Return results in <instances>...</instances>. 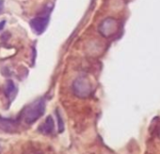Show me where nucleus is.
<instances>
[{
	"instance_id": "obj_1",
	"label": "nucleus",
	"mask_w": 160,
	"mask_h": 154,
	"mask_svg": "<svg viewBox=\"0 0 160 154\" xmlns=\"http://www.w3.org/2000/svg\"><path fill=\"white\" fill-rule=\"evenodd\" d=\"M45 112V101L42 98L37 99L30 104L27 105L21 112L20 118L27 124L30 125L41 118Z\"/></svg>"
},
{
	"instance_id": "obj_2",
	"label": "nucleus",
	"mask_w": 160,
	"mask_h": 154,
	"mask_svg": "<svg viewBox=\"0 0 160 154\" xmlns=\"http://www.w3.org/2000/svg\"><path fill=\"white\" fill-rule=\"evenodd\" d=\"M72 89L73 94L81 99L90 97L92 92V85L87 76H78L75 78Z\"/></svg>"
},
{
	"instance_id": "obj_3",
	"label": "nucleus",
	"mask_w": 160,
	"mask_h": 154,
	"mask_svg": "<svg viewBox=\"0 0 160 154\" xmlns=\"http://www.w3.org/2000/svg\"><path fill=\"white\" fill-rule=\"evenodd\" d=\"M99 32L102 36L109 38L113 36L119 29V24L116 19L112 17L106 18L99 26Z\"/></svg>"
},
{
	"instance_id": "obj_4",
	"label": "nucleus",
	"mask_w": 160,
	"mask_h": 154,
	"mask_svg": "<svg viewBox=\"0 0 160 154\" xmlns=\"http://www.w3.org/2000/svg\"><path fill=\"white\" fill-rule=\"evenodd\" d=\"M48 23H49L48 16H38V17L33 18L29 22V25H30V27L32 28V30L36 34L41 35L45 31V29L48 26Z\"/></svg>"
},
{
	"instance_id": "obj_5",
	"label": "nucleus",
	"mask_w": 160,
	"mask_h": 154,
	"mask_svg": "<svg viewBox=\"0 0 160 154\" xmlns=\"http://www.w3.org/2000/svg\"><path fill=\"white\" fill-rule=\"evenodd\" d=\"M17 129V121L10 118H0V131L12 133L16 132Z\"/></svg>"
},
{
	"instance_id": "obj_6",
	"label": "nucleus",
	"mask_w": 160,
	"mask_h": 154,
	"mask_svg": "<svg viewBox=\"0 0 160 154\" xmlns=\"http://www.w3.org/2000/svg\"><path fill=\"white\" fill-rule=\"evenodd\" d=\"M55 129V123H54V119L51 116H48L46 118V119L43 121V123H42L40 125V127L38 128V131L45 135L51 134L53 133Z\"/></svg>"
},
{
	"instance_id": "obj_7",
	"label": "nucleus",
	"mask_w": 160,
	"mask_h": 154,
	"mask_svg": "<svg viewBox=\"0 0 160 154\" xmlns=\"http://www.w3.org/2000/svg\"><path fill=\"white\" fill-rule=\"evenodd\" d=\"M17 94V88L12 80H8L5 85V95L9 99V103H11Z\"/></svg>"
},
{
	"instance_id": "obj_8",
	"label": "nucleus",
	"mask_w": 160,
	"mask_h": 154,
	"mask_svg": "<svg viewBox=\"0 0 160 154\" xmlns=\"http://www.w3.org/2000/svg\"><path fill=\"white\" fill-rule=\"evenodd\" d=\"M56 116H57V118H58V132H62L63 130H64V123H63L62 118H61V116H60V114H59L58 109L56 110Z\"/></svg>"
},
{
	"instance_id": "obj_9",
	"label": "nucleus",
	"mask_w": 160,
	"mask_h": 154,
	"mask_svg": "<svg viewBox=\"0 0 160 154\" xmlns=\"http://www.w3.org/2000/svg\"><path fill=\"white\" fill-rule=\"evenodd\" d=\"M4 11V1L3 0H0V14H1Z\"/></svg>"
},
{
	"instance_id": "obj_10",
	"label": "nucleus",
	"mask_w": 160,
	"mask_h": 154,
	"mask_svg": "<svg viewBox=\"0 0 160 154\" xmlns=\"http://www.w3.org/2000/svg\"><path fill=\"white\" fill-rule=\"evenodd\" d=\"M5 25H6V21H5V20H3V21L0 22V31H2V30H3Z\"/></svg>"
},
{
	"instance_id": "obj_11",
	"label": "nucleus",
	"mask_w": 160,
	"mask_h": 154,
	"mask_svg": "<svg viewBox=\"0 0 160 154\" xmlns=\"http://www.w3.org/2000/svg\"><path fill=\"white\" fill-rule=\"evenodd\" d=\"M0 152H1V147H0Z\"/></svg>"
},
{
	"instance_id": "obj_12",
	"label": "nucleus",
	"mask_w": 160,
	"mask_h": 154,
	"mask_svg": "<svg viewBox=\"0 0 160 154\" xmlns=\"http://www.w3.org/2000/svg\"><path fill=\"white\" fill-rule=\"evenodd\" d=\"M159 137H160V132H159Z\"/></svg>"
}]
</instances>
